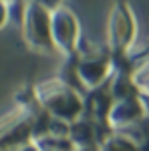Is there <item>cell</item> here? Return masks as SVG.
<instances>
[{"instance_id": "5b68a950", "label": "cell", "mask_w": 149, "mask_h": 151, "mask_svg": "<svg viewBox=\"0 0 149 151\" xmlns=\"http://www.w3.org/2000/svg\"><path fill=\"white\" fill-rule=\"evenodd\" d=\"M50 30H53V42L58 55L71 60L79 55L81 42V24L77 14L69 6H63L53 12L50 18Z\"/></svg>"}, {"instance_id": "5bb4252c", "label": "cell", "mask_w": 149, "mask_h": 151, "mask_svg": "<svg viewBox=\"0 0 149 151\" xmlns=\"http://www.w3.org/2000/svg\"><path fill=\"white\" fill-rule=\"evenodd\" d=\"M20 2H24V4H28V2H32V0H20Z\"/></svg>"}, {"instance_id": "3957f363", "label": "cell", "mask_w": 149, "mask_h": 151, "mask_svg": "<svg viewBox=\"0 0 149 151\" xmlns=\"http://www.w3.org/2000/svg\"><path fill=\"white\" fill-rule=\"evenodd\" d=\"M137 40V18L129 0H113L107 16V48L115 60V69L131 63Z\"/></svg>"}, {"instance_id": "9c48e42d", "label": "cell", "mask_w": 149, "mask_h": 151, "mask_svg": "<svg viewBox=\"0 0 149 151\" xmlns=\"http://www.w3.org/2000/svg\"><path fill=\"white\" fill-rule=\"evenodd\" d=\"M133 81H135V87H137L139 95L145 101H149V60L133 67Z\"/></svg>"}, {"instance_id": "8992f818", "label": "cell", "mask_w": 149, "mask_h": 151, "mask_svg": "<svg viewBox=\"0 0 149 151\" xmlns=\"http://www.w3.org/2000/svg\"><path fill=\"white\" fill-rule=\"evenodd\" d=\"M149 119V107L143 97H129L115 101L109 111V129L127 133L129 129L143 125Z\"/></svg>"}, {"instance_id": "9a60e30c", "label": "cell", "mask_w": 149, "mask_h": 151, "mask_svg": "<svg viewBox=\"0 0 149 151\" xmlns=\"http://www.w3.org/2000/svg\"><path fill=\"white\" fill-rule=\"evenodd\" d=\"M75 151H93V149H75Z\"/></svg>"}, {"instance_id": "6da1fadb", "label": "cell", "mask_w": 149, "mask_h": 151, "mask_svg": "<svg viewBox=\"0 0 149 151\" xmlns=\"http://www.w3.org/2000/svg\"><path fill=\"white\" fill-rule=\"evenodd\" d=\"M115 75V60L105 47H91L81 50L75 58L69 60V83L79 93H91L95 89H101L111 81Z\"/></svg>"}, {"instance_id": "7c38bea8", "label": "cell", "mask_w": 149, "mask_h": 151, "mask_svg": "<svg viewBox=\"0 0 149 151\" xmlns=\"http://www.w3.org/2000/svg\"><path fill=\"white\" fill-rule=\"evenodd\" d=\"M10 18V2L8 0H0V28H4Z\"/></svg>"}, {"instance_id": "7a4b0ae2", "label": "cell", "mask_w": 149, "mask_h": 151, "mask_svg": "<svg viewBox=\"0 0 149 151\" xmlns=\"http://www.w3.org/2000/svg\"><path fill=\"white\" fill-rule=\"evenodd\" d=\"M36 103L48 117L65 121L73 125L85 115V99L83 93H79L75 87L63 79H48L35 85L32 89Z\"/></svg>"}, {"instance_id": "ba28073f", "label": "cell", "mask_w": 149, "mask_h": 151, "mask_svg": "<svg viewBox=\"0 0 149 151\" xmlns=\"http://www.w3.org/2000/svg\"><path fill=\"white\" fill-rule=\"evenodd\" d=\"M97 151H141V145L129 133L111 131V133H107L103 139L99 141Z\"/></svg>"}, {"instance_id": "4fadbf2b", "label": "cell", "mask_w": 149, "mask_h": 151, "mask_svg": "<svg viewBox=\"0 0 149 151\" xmlns=\"http://www.w3.org/2000/svg\"><path fill=\"white\" fill-rule=\"evenodd\" d=\"M14 151H40V149L36 147V143L32 141V143H28V145H22V147H18V149H14Z\"/></svg>"}, {"instance_id": "30bf717a", "label": "cell", "mask_w": 149, "mask_h": 151, "mask_svg": "<svg viewBox=\"0 0 149 151\" xmlns=\"http://www.w3.org/2000/svg\"><path fill=\"white\" fill-rule=\"evenodd\" d=\"M147 60H149V38L141 48H135V50H133V55H131V65L137 67V65L147 63Z\"/></svg>"}, {"instance_id": "277c9868", "label": "cell", "mask_w": 149, "mask_h": 151, "mask_svg": "<svg viewBox=\"0 0 149 151\" xmlns=\"http://www.w3.org/2000/svg\"><path fill=\"white\" fill-rule=\"evenodd\" d=\"M50 18L53 12L45 10L36 2H28L22 14V38L26 47L38 55H58L55 42H53V30H50Z\"/></svg>"}, {"instance_id": "52a82bcc", "label": "cell", "mask_w": 149, "mask_h": 151, "mask_svg": "<svg viewBox=\"0 0 149 151\" xmlns=\"http://www.w3.org/2000/svg\"><path fill=\"white\" fill-rule=\"evenodd\" d=\"M69 139L75 145V149H93L97 151L99 141L103 139L101 129L93 123L91 119L81 117L79 121H75L69 129Z\"/></svg>"}, {"instance_id": "8fae6325", "label": "cell", "mask_w": 149, "mask_h": 151, "mask_svg": "<svg viewBox=\"0 0 149 151\" xmlns=\"http://www.w3.org/2000/svg\"><path fill=\"white\" fill-rule=\"evenodd\" d=\"M32 2H36L38 6H42L45 10H48V12H55V10H58V8H63L65 4V0H32Z\"/></svg>"}]
</instances>
